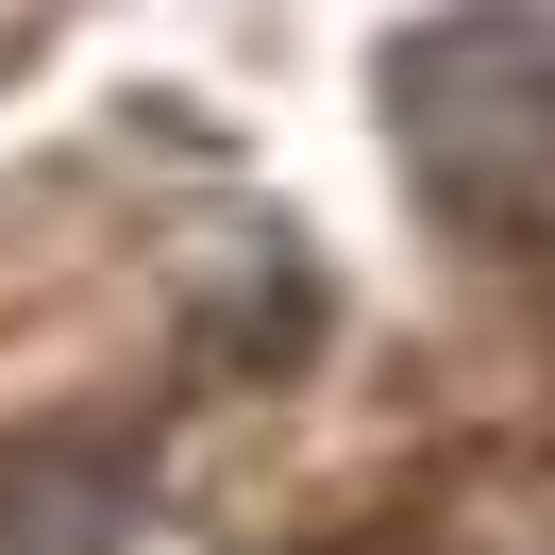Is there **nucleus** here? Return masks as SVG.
<instances>
[{"instance_id":"f257e3e1","label":"nucleus","mask_w":555,"mask_h":555,"mask_svg":"<svg viewBox=\"0 0 555 555\" xmlns=\"http://www.w3.org/2000/svg\"><path fill=\"white\" fill-rule=\"evenodd\" d=\"M387 135L421 203L555 286V0H488L387 51Z\"/></svg>"}]
</instances>
